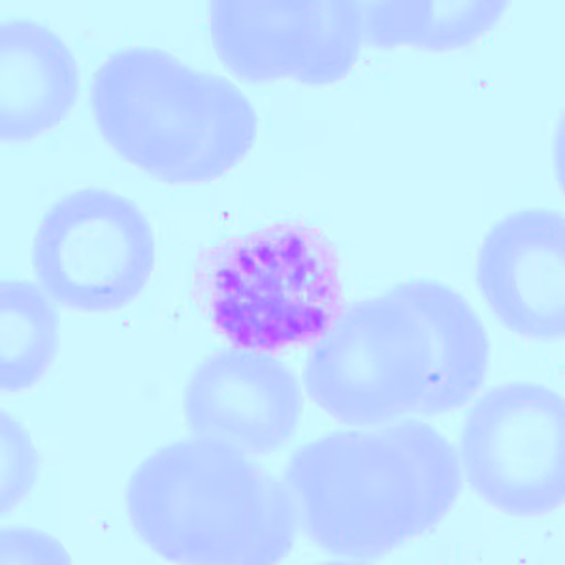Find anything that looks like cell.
<instances>
[{"label": "cell", "instance_id": "obj_1", "mask_svg": "<svg viewBox=\"0 0 565 565\" xmlns=\"http://www.w3.org/2000/svg\"><path fill=\"white\" fill-rule=\"evenodd\" d=\"M282 481L309 540L338 558L373 559L444 521L463 476L441 431L399 418L317 437L290 457Z\"/></svg>", "mask_w": 565, "mask_h": 565}, {"label": "cell", "instance_id": "obj_2", "mask_svg": "<svg viewBox=\"0 0 565 565\" xmlns=\"http://www.w3.org/2000/svg\"><path fill=\"white\" fill-rule=\"evenodd\" d=\"M125 509L141 543L178 564L271 565L300 532L285 481L212 439L164 445L132 471Z\"/></svg>", "mask_w": 565, "mask_h": 565}, {"label": "cell", "instance_id": "obj_3", "mask_svg": "<svg viewBox=\"0 0 565 565\" xmlns=\"http://www.w3.org/2000/svg\"><path fill=\"white\" fill-rule=\"evenodd\" d=\"M90 109L109 148L164 183L218 180L257 143V109L238 85L154 47L111 53L90 79Z\"/></svg>", "mask_w": 565, "mask_h": 565}, {"label": "cell", "instance_id": "obj_4", "mask_svg": "<svg viewBox=\"0 0 565 565\" xmlns=\"http://www.w3.org/2000/svg\"><path fill=\"white\" fill-rule=\"evenodd\" d=\"M200 285L213 327L234 348L316 343L343 308L334 247L302 223L266 226L221 245Z\"/></svg>", "mask_w": 565, "mask_h": 565}, {"label": "cell", "instance_id": "obj_5", "mask_svg": "<svg viewBox=\"0 0 565 565\" xmlns=\"http://www.w3.org/2000/svg\"><path fill=\"white\" fill-rule=\"evenodd\" d=\"M430 370L428 327L394 287L341 308L309 351L303 386L330 417L373 428L418 413Z\"/></svg>", "mask_w": 565, "mask_h": 565}, {"label": "cell", "instance_id": "obj_6", "mask_svg": "<svg viewBox=\"0 0 565 565\" xmlns=\"http://www.w3.org/2000/svg\"><path fill=\"white\" fill-rule=\"evenodd\" d=\"M153 228L132 200L109 189H79L42 215L33 268L53 302L79 313H114L148 287Z\"/></svg>", "mask_w": 565, "mask_h": 565}, {"label": "cell", "instance_id": "obj_7", "mask_svg": "<svg viewBox=\"0 0 565 565\" xmlns=\"http://www.w3.org/2000/svg\"><path fill=\"white\" fill-rule=\"evenodd\" d=\"M469 487L501 513L540 516L565 498V407L535 383L495 386L477 399L460 434Z\"/></svg>", "mask_w": 565, "mask_h": 565}, {"label": "cell", "instance_id": "obj_8", "mask_svg": "<svg viewBox=\"0 0 565 565\" xmlns=\"http://www.w3.org/2000/svg\"><path fill=\"white\" fill-rule=\"evenodd\" d=\"M210 39L221 63L249 84L332 85L362 50L356 0H217Z\"/></svg>", "mask_w": 565, "mask_h": 565}, {"label": "cell", "instance_id": "obj_9", "mask_svg": "<svg viewBox=\"0 0 565 565\" xmlns=\"http://www.w3.org/2000/svg\"><path fill=\"white\" fill-rule=\"evenodd\" d=\"M303 413L296 373L271 351L232 348L194 367L183 394L193 437L270 455L295 436Z\"/></svg>", "mask_w": 565, "mask_h": 565}, {"label": "cell", "instance_id": "obj_10", "mask_svg": "<svg viewBox=\"0 0 565 565\" xmlns=\"http://www.w3.org/2000/svg\"><path fill=\"white\" fill-rule=\"evenodd\" d=\"M477 285L490 311L514 334L562 340L564 213L533 207L495 221L477 253Z\"/></svg>", "mask_w": 565, "mask_h": 565}, {"label": "cell", "instance_id": "obj_11", "mask_svg": "<svg viewBox=\"0 0 565 565\" xmlns=\"http://www.w3.org/2000/svg\"><path fill=\"white\" fill-rule=\"evenodd\" d=\"M0 135L31 141L65 121L82 89L76 57L50 26L31 20L0 25Z\"/></svg>", "mask_w": 565, "mask_h": 565}, {"label": "cell", "instance_id": "obj_12", "mask_svg": "<svg viewBox=\"0 0 565 565\" xmlns=\"http://www.w3.org/2000/svg\"><path fill=\"white\" fill-rule=\"evenodd\" d=\"M417 303L430 334V385L418 415H444L481 391L490 367V341L476 308L458 290L436 279L396 285Z\"/></svg>", "mask_w": 565, "mask_h": 565}, {"label": "cell", "instance_id": "obj_13", "mask_svg": "<svg viewBox=\"0 0 565 565\" xmlns=\"http://www.w3.org/2000/svg\"><path fill=\"white\" fill-rule=\"evenodd\" d=\"M362 47L450 52L476 44L508 12L498 0H367L359 2Z\"/></svg>", "mask_w": 565, "mask_h": 565}, {"label": "cell", "instance_id": "obj_14", "mask_svg": "<svg viewBox=\"0 0 565 565\" xmlns=\"http://www.w3.org/2000/svg\"><path fill=\"white\" fill-rule=\"evenodd\" d=\"M0 386L29 391L50 370L58 351V313L39 282L4 279L0 285Z\"/></svg>", "mask_w": 565, "mask_h": 565}, {"label": "cell", "instance_id": "obj_15", "mask_svg": "<svg viewBox=\"0 0 565 565\" xmlns=\"http://www.w3.org/2000/svg\"><path fill=\"white\" fill-rule=\"evenodd\" d=\"M2 516L31 494L39 479L40 457L25 428L2 413Z\"/></svg>", "mask_w": 565, "mask_h": 565}, {"label": "cell", "instance_id": "obj_16", "mask_svg": "<svg viewBox=\"0 0 565 565\" xmlns=\"http://www.w3.org/2000/svg\"><path fill=\"white\" fill-rule=\"evenodd\" d=\"M0 564H71L63 545L29 527H4L0 533Z\"/></svg>", "mask_w": 565, "mask_h": 565}]
</instances>
